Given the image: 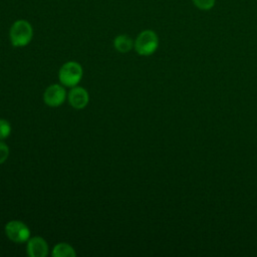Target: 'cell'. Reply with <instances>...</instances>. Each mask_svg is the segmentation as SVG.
Returning <instances> with one entry per match:
<instances>
[{
  "mask_svg": "<svg viewBox=\"0 0 257 257\" xmlns=\"http://www.w3.org/2000/svg\"><path fill=\"white\" fill-rule=\"evenodd\" d=\"M32 27L26 20H17L10 28L9 36L11 43L16 47L27 45L32 38Z\"/></svg>",
  "mask_w": 257,
  "mask_h": 257,
  "instance_id": "obj_1",
  "label": "cell"
},
{
  "mask_svg": "<svg viewBox=\"0 0 257 257\" xmlns=\"http://www.w3.org/2000/svg\"><path fill=\"white\" fill-rule=\"evenodd\" d=\"M83 75L82 67L78 62L68 61L64 63L58 72V78L64 86L73 87L79 83Z\"/></svg>",
  "mask_w": 257,
  "mask_h": 257,
  "instance_id": "obj_2",
  "label": "cell"
},
{
  "mask_svg": "<svg viewBox=\"0 0 257 257\" xmlns=\"http://www.w3.org/2000/svg\"><path fill=\"white\" fill-rule=\"evenodd\" d=\"M158 44L157 34L152 30H145L138 35L135 41V48L140 55L148 56L157 50Z\"/></svg>",
  "mask_w": 257,
  "mask_h": 257,
  "instance_id": "obj_3",
  "label": "cell"
},
{
  "mask_svg": "<svg viewBox=\"0 0 257 257\" xmlns=\"http://www.w3.org/2000/svg\"><path fill=\"white\" fill-rule=\"evenodd\" d=\"M5 233L7 237L15 243H24L30 237L29 228L21 221L13 220L6 224Z\"/></svg>",
  "mask_w": 257,
  "mask_h": 257,
  "instance_id": "obj_4",
  "label": "cell"
},
{
  "mask_svg": "<svg viewBox=\"0 0 257 257\" xmlns=\"http://www.w3.org/2000/svg\"><path fill=\"white\" fill-rule=\"evenodd\" d=\"M66 98V90L60 84L49 85L43 94L44 102L51 107H56L61 105Z\"/></svg>",
  "mask_w": 257,
  "mask_h": 257,
  "instance_id": "obj_5",
  "label": "cell"
},
{
  "mask_svg": "<svg viewBox=\"0 0 257 257\" xmlns=\"http://www.w3.org/2000/svg\"><path fill=\"white\" fill-rule=\"evenodd\" d=\"M89 97L87 91L80 86H73L68 92V101L70 105L74 108L81 109L85 107L88 103Z\"/></svg>",
  "mask_w": 257,
  "mask_h": 257,
  "instance_id": "obj_6",
  "label": "cell"
},
{
  "mask_svg": "<svg viewBox=\"0 0 257 257\" xmlns=\"http://www.w3.org/2000/svg\"><path fill=\"white\" fill-rule=\"evenodd\" d=\"M48 253V245L42 237H33L28 240L27 254L31 257H45Z\"/></svg>",
  "mask_w": 257,
  "mask_h": 257,
  "instance_id": "obj_7",
  "label": "cell"
},
{
  "mask_svg": "<svg viewBox=\"0 0 257 257\" xmlns=\"http://www.w3.org/2000/svg\"><path fill=\"white\" fill-rule=\"evenodd\" d=\"M113 45L114 48L119 51V52H127L133 48V40L130 36L127 35H118L114 38L113 40Z\"/></svg>",
  "mask_w": 257,
  "mask_h": 257,
  "instance_id": "obj_8",
  "label": "cell"
},
{
  "mask_svg": "<svg viewBox=\"0 0 257 257\" xmlns=\"http://www.w3.org/2000/svg\"><path fill=\"white\" fill-rule=\"evenodd\" d=\"M75 255L74 249L66 243H58L52 250V256L54 257H74Z\"/></svg>",
  "mask_w": 257,
  "mask_h": 257,
  "instance_id": "obj_9",
  "label": "cell"
},
{
  "mask_svg": "<svg viewBox=\"0 0 257 257\" xmlns=\"http://www.w3.org/2000/svg\"><path fill=\"white\" fill-rule=\"evenodd\" d=\"M11 134V124L8 120L0 118V140L7 139Z\"/></svg>",
  "mask_w": 257,
  "mask_h": 257,
  "instance_id": "obj_10",
  "label": "cell"
},
{
  "mask_svg": "<svg viewBox=\"0 0 257 257\" xmlns=\"http://www.w3.org/2000/svg\"><path fill=\"white\" fill-rule=\"evenodd\" d=\"M193 2L199 9L202 10H209L215 4V0H193Z\"/></svg>",
  "mask_w": 257,
  "mask_h": 257,
  "instance_id": "obj_11",
  "label": "cell"
},
{
  "mask_svg": "<svg viewBox=\"0 0 257 257\" xmlns=\"http://www.w3.org/2000/svg\"><path fill=\"white\" fill-rule=\"evenodd\" d=\"M9 156V149L6 144L0 142V165L3 164Z\"/></svg>",
  "mask_w": 257,
  "mask_h": 257,
  "instance_id": "obj_12",
  "label": "cell"
}]
</instances>
